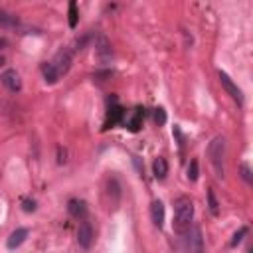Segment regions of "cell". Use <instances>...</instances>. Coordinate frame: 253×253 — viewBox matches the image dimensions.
<instances>
[{
	"label": "cell",
	"instance_id": "1",
	"mask_svg": "<svg viewBox=\"0 0 253 253\" xmlns=\"http://www.w3.org/2000/svg\"><path fill=\"white\" fill-rule=\"evenodd\" d=\"M194 223V202L188 196H180L174 200V221L172 229L178 235H184Z\"/></svg>",
	"mask_w": 253,
	"mask_h": 253
},
{
	"label": "cell",
	"instance_id": "2",
	"mask_svg": "<svg viewBox=\"0 0 253 253\" xmlns=\"http://www.w3.org/2000/svg\"><path fill=\"white\" fill-rule=\"evenodd\" d=\"M225 148H227V144H225L223 136H215L208 144V158H210L211 168L217 178L225 176Z\"/></svg>",
	"mask_w": 253,
	"mask_h": 253
},
{
	"label": "cell",
	"instance_id": "3",
	"mask_svg": "<svg viewBox=\"0 0 253 253\" xmlns=\"http://www.w3.org/2000/svg\"><path fill=\"white\" fill-rule=\"evenodd\" d=\"M125 115H126V111L119 105L117 97L113 95L109 99V107H107V117H105V123H103V130H109V128H113L117 125H123Z\"/></svg>",
	"mask_w": 253,
	"mask_h": 253
},
{
	"label": "cell",
	"instance_id": "4",
	"mask_svg": "<svg viewBox=\"0 0 253 253\" xmlns=\"http://www.w3.org/2000/svg\"><path fill=\"white\" fill-rule=\"evenodd\" d=\"M217 77H219V83H221V87L227 91V95L239 105V107H243V93H241V89L237 87V83H233V79L225 73V71H217Z\"/></svg>",
	"mask_w": 253,
	"mask_h": 253
},
{
	"label": "cell",
	"instance_id": "5",
	"mask_svg": "<svg viewBox=\"0 0 253 253\" xmlns=\"http://www.w3.org/2000/svg\"><path fill=\"white\" fill-rule=\"evenodd\" d=\"M121 194H123L121 192V182L115 176H111L105 184V198H107V206L111 210H117V206L121 202Z\"/></svg>",
	"mask_w": 253,
	"mask_h": 253
},
{
	"label": "cell",
	"instance_id": "6",
	"mask_svg": "<svg viewBox=\"0 0 253 253\" xmlns=\"http://www.w3.org/2000/svg\"><path fill=\"white\" fill-rule=\"evenodd\" d=\"M93 239H95V231H93L91 221L81 219V223H79V227H77V243H79V247L89 249V247L93 245Z\"/></svg>",
	"mask_w": 253,
	"mask_h": 253
},
{
	"label": "cell",
	"instance_id": "7",
	"mask_svg": "<svg viewBox=\"0 0 253 253\" xmlns=\"http://www.w3.org/2000/svg\"><path fill=\"white\" fill-rule=\"evenodd\" d=\"M95 55L101 63H107L111 57H113V47H111V42L103 36V34H97L95 38Z\"/></svg>",
	"mask_w": 253,
	"mask_h": 253
},
{
	"label": "cell",
	"instance_id": "8",
	"mask_svg": "<svg viewBox=\"0 0 253 253\" xmlns=\"http://www.w3.org/2000/svg\"><path fill=\"white\" fill-rule=\"evenodd\" d=\"M71 61H73V57H71V51H69V49H59V51L53 55V59H51L53 67L57 69V73H59L61 77L71 69Z\"/></svg>",
	"mask_w": 253,
	"mask_h": 253
},
{
	"label": "cell",
	"instance_id": "9",
	"mask_svg": "<svg viewBox=\"0 0 253 253\" xmlns=\"http://www.w3.org/2000/svg\"><path fill=\"white\" fill-rule=\"evenodd\" d=\"M0 79H2V85L10 93H20L22 91V79H20V73L16 69H6Z\"/></svg>",
	"mask_w": 253,
	"mask_h": 253
},
{
	"label": "cell",
	"instance_id": "10",
	"mask_svg": "<svg viewBox=\"0 0 253 253\" xmlns=\"http://www.w3.org/2000/svg\"><path fill=\"white\" fill-rule=\"evenodd\" d=\"M142 123H144V109H142V107H136L130 115H125V121H123V125H125L130 132L140 130Z\"/></svg>",
	"mask_w": 253,
	"mask_h": 253
},
{
	"label": "cell",
	"instance_id": "11",
	"mask_svg": "<svg viewBox=\"0 0 253 253\" xmlns=\"http://www.w3.org/2000/svg\"><path fill=\"white\" fill-rule=\"evenodd\" d=\"M184 235H188L186 247H188L190 251H202V249H204V237H202V229H200L198 225L192 223V227H190Z\"/></svg>",
	"mask_w": 253,
	"mask_h": 253
},
{
	"label": "cell",
	"instance_id": "12",
	"mask_svg": "<svg viewBox=\"0 0 253 253\" xmlns=\"http://www.w3.org/2000/svg\"><path fill=\"white\" fill-rule=\"evenodd\" d=\"M67 211L71 217L75 219H85L87 217V204L83 200H77V198H71L67 202Z\"/></svg>",
	"mask_w": 253,
	"mask_h": 253
},
{
	"label": "cell",
	"instance_id": "13",
	"mask_svg": "<svg viewBox=\"0 0 253 253\" xmlns=\"http://www.w3.org/2000/svg\"><path fill=\"white\" fill-rule=\"evenodd\" d=\"M28 235H30V229H28V227H18V229H14V231L10 233V237H8V241H6V247H8V249H18V247L26 241Z\"/></svg>",
	"mask_w": 253,
	"mask_h": 253
},
{
	"label": "cell",
	"instance_id": "14",
	"mask_svg": "<svg viewBox=\"0 0 253 253\" xmlns=\"http://www.w3.org/2000/svg\"><path fill=\"white\" fill-rule=\"evenodd\" d=\"M150 219H152L154 227L162 229V225H164V204L160 200H154L150 204Z\"/></svg>",
	"mask_w": 253,
	"mask_h": 253
},
{
	"label": "cell",
	"instance_id": "15",
	"mask_svg": "<svg viewBox=\"0 0 253 253\" xmlns=\"http://www.w3.org/2000/svg\"><path fill=\"white\" fill-rule=\"evenodd\" d=\"M42 75H43V81H45V83H49V85H53V83H57V81L61 79V75L57 73V69L53 67V63H51V61L42 63Z\"/></svg>",
	"mask_w": 253,
	"mask_h": 253
},
{
	"label": "cell",
	"instance_id": "16",
	"mask_svg": "<svg viewBox=\"0 0 253 253\" xmlns=\"http://www.w3.org/2000/svg\"><path fill=\"white\" fill-rule=\"evenodd\" d=\"M152 174L156 180H164L166 174H168V162L164 156H156L154 162H152Z\"/></svg>",
	"mask_w": 253,
	"mask_h": 253
},
{
	"label": "cell",
	"instance_id": "17",
	"mask_svg": "<svg viewBox=\"0 0 253 253\" xmlns=\"http://www.w3.org/2000/svg\"><path fill=\"white\" fill-rule=\"evenodd\" d=\"M18 18L14 16V14H10V12H6V10H2L0 8V28H4V30H10V28H18Z\"/></svg>",
	"mask_w": 253,
	"mask_h": 253
},
{
	"label": "cell",
	"instance_id": "18",
	"mask_svg": "<svg viewBox=\"0 0 253 253\" xmlns=\"http://www.w3.org/2000/svg\"><path fill=\"white\" fill-rule=\"evenodd\" d=\"M67 14H69V28H77V22H79V10H77V2L75 0H69V10H67Z\"/></svg>",
	"mask_w": 253,
	"mask_h": 253
},
{
	"label": "cell",
	"instance_id": "19",
	"mask_svg": "<svg viewBox=\"0 0 253 253\" xmlns=\"http://www.w3.org/2000/svg\"><path fill=\"white\" fill-rule=\"evenodd\" d=\"M208 208H210V213L211 215H219V202H217L215 192L211 188L208 190Z\"/></svg>",
	"mask_w": 253,
	"mask_h": 253
},
{
	"label": "cell",
	"instance_id": "20",
	"mask_svg": "<svg viewBox=\"0 0 253 253\" xmlns=\"http://www.w3.org/2000/svg\"><path fill=\"white\" fill-rule=\"evenodd\" d=\"M198 176H200V168H198V160H196V158H192V160H190V164H188V180H192V182H196V180H198Z\"/></svg>",
	"mask_w": 253,
	"mask_h": 253
},
{
	"label": "cell",
	"instance_id": "21",
	"mask_svg": "<svg viewBox=\"0 0 253 253\" xmlns=\"http://www.w3.org/2000/svg\"><path fill=\"white\" fill-rule=\"evenodd\" d=\"M247 233H249V229H247L245 225H243V227H239V231H235V233H233V237H231L229 245H231V247H237V245L243 241V237H245Z\"/></svg>",
	"mask_w": 253,
	"mask_h": 253
},
{
	"label": "cell",
	"instance_id": "22",
	"mask_svg": "<svg viewBox=\"0 0 253 253\" xmlns=\"http://www.w3.org/2000/svg\"><path fill=\"white\" fill-rule=\"evenodd\" d=\"M152 117H154V123H156L158 126H162V125L166 123V111H164L162 107H156L154 113H152Z\"/></svg>",
	"mask_w": 253,
	"mask_h": 253
},
{
	"label": "cell",
	"instance_id": "23",
	"mask_svg": "<svg viewBox=\"0 0 253 253\" xmlns=\"http://www.w3.org/2000/svg\"><path fill=\"white\" fill-rule=\"evenodd\" d=\"M239 172H241V178H243L247 184H251V182H253V176H251V168H249V164H247V162H243V164L239 166Z\"/></svg>",
	"mask_w": 253,
	"mask_h": 253
},
{
	"label": "cell",
	"instance_id": "24",
	"mask_svg": "<svg viewBox=\"0 0 253 253\" xmlns=\"http://www.w3.org/2000/svg\"><path fill=\"white\" fill-rule=\"evenodd\" d=\"M91 38H93V34H91V32H87V34H85L83 38H79V40L75 42V51H81V49H83V47L87 45V42H89Z\"/></svg>",
	"mask_w": 253,
	"mask_h": 253
},
{
	"label": "cell",
	"instance_id": "25",
	"mask_svg": "<svg viewBox=\"0 0 253 253\" xmlns=\"http://www.w3.org/2000/svg\"><path fill=\"white\" fill-rule=\"evenodd\" d=\"M22 210L24 211H36V200H30V198H26V200H22Z\"/></svg>",
	"mask_w": 253,
	"mask_h": 253
},
{
	"label": "cell",
	"instance_id": "26",
	"mask_svg": "<svg viewBox=\"0 0 253 253\" xmlns=\"http://www.w3.org/2000/svg\"><path fill=\"white\" fill-rule=\"evenodd\" d=\"M172 134L178 138V144H180V148H184V144H186V142H184V134H182V130H180L178 126H174V128H172Z\"/></svg>",
	"mask_w": 253,
	"mask_h": 253
},
{
	"label": "cell",
	"instance_id": "27",
	"mask_svg": "<svg viewBox=\"0 0 253 253\" xmlns=\"http://www.w3.org/2000/svg\"><path fill=\"white\" fill-rule=\"evenodd\" d=\"M65 160H67V152H65V148L57 146V164H65Z\"/></svg>",
	"mask_w": 253,
	"mask_h": 253
},
{
	"label": "cell",
	"instance_id": "28",
	"mask_svg": "<svg viewBox=\"0 0 253 253\" xmlns=\"http://www.w3.org/2000/svg\"><path fill=\"white\" fill-rule=\"evenodd\" d=\"M6 43H8V42H6V40H4V38H0V47H4V45H6Z\"/></svg>",
	"mask_w": 253,
	"mask_h": 253
},
{
	"label": "cell",
	"instance_id": "29",
	"mask_svg": "<svg viewBox=\"0 0 253 253\" xmlns=\"http://www.w3.org/2000/svg\"><path fill=\"white\" fill-rule=\"evenodd\" d=\"M0 65H4V57L2 55H0Z\"/></svg>",
	"mask_w": 253,
	"mask_h": 253
}]
</instances>
